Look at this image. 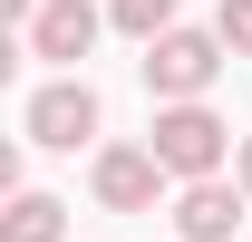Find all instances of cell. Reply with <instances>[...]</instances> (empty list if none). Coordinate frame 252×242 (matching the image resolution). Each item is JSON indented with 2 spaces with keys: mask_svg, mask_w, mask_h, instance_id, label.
<instances>
[{
  "mask_svg": "<svg viewBox=\"0 0 252 242\" xmlns=\"http://www.w3.org/2000/svg\"><path fill=\"white\" fill-rule=\"evenodd\" d=\"M233 184H243V194H252V136H243V155H233Z\"/></svg>",
  "mask_w": 252,
  "mask_h": 242,
  "instance_id": "10",
  "label": "cell"
},
{
  "mask_svg": "<svg viewBox=\"0 0 252 242\" xmlns=\"http://www.w3.org/2000/svg\"><path fill=\"white\" fill-rule=\"evenodd\" d=\"M214 78H223V39H214V30H165L156 49H146V88H156V107H204Z\"/></svg>",
  "mask_w": 252,
  "mask_h": 242,
  "instance_id": "2",
  "label": "cell"
},
{
  "mask_svg": "<svg viewBox=\"0 0 252 242\" xmlns=\"http://www.w3.org/2000/svg\"><path fill=\"white\" fill-rule=\"evenodd\" d=\"M146 146H156V165L175 184H214L223 165H233V126L214 117V107H156V126H146Z\"/></svg>",
  "mask_w": 252,
  "mask_h": 242,
  "instance_id": "1",
  "label": "cell"
},
{
  "mask_svg": "<svg viewBox=\"0 0 252 242\" xmlns=\"http://www.w3.org/2000/svg\"><path fill=\"white\" fill-rule=\"evenodd\" d=\"M165 165H156V146H97V165H88V194L107 213H156V194H165Z\"/></svg>",
  "mask_w": 252,
  "mask_h": 242,
  "instance_id": "4",
  "label": "cell"
},
{
  "mask_svg": "<svg viewBox=\"0 0 252 242\" xmlns=\"http://www.w3.org/2000/svg\"><path fill=\"white\" fill-rule=\"evenodd\" d=\"M20 126H30V146H59V155H78V146H97L107 107H97V88H88V78H49V88L20 107Z\"/></svg>",
  "mask_w": 252,
  "mask_h": 242,
  "instance_id": "3",
  "label": "cell"
},
{
  "mask_svg": "<svg viewBox=\"0 0 252 242\" xmlns=\"http://www.w3.org/2000/svg\"><path fill=\"white\" fill-rule=\"evenodd\" d=\"M243 204H252V194H243V184H185V194H175V233H185V242H243Z\"/></svg>",
  "mask_w": 252,
  "mask_h": 242,
  "instance_id": "6",
  "label": "cell"
},
{
  "mask_svg": "<svg viewBox=\"0 0 252 242\" xmlns=\"http://www.w3.org/2000/svg\"><path fill=\"white\" fill-rule=\"evenodd\" d=\"M107 30H126L136 49H156V39L185 30V20H175V0H107Z\"/></svg>",
  "mask_w": 252,
  "mask_h": 242,
  "instance_id": "8",
  "label": "cell"
},
{
  "mask_svg": "<svg viewBox=\"0 0 252 242\" xmlns=\"http://www.w3.org/2000/svg\"><path fill=\"white\" fill-rule=\"evenodd\" d=\"M214 39L233 59H252V0H214Z\"/></svg>",
  "mask_w": 252,
  "mask_h": 242,
  "instance_id": "9",
  "label": "cell"
},
{
  "mask_svg": "<svg viewBox=\"0 0 252 242\" xmlns=\"http://www.w3.org/2000/svg\"><path fill=\"white\" fill-rule=\"evenodd\" d=\"M0 242H68V204H59V194H10Z\"/></svg>",
  "mask_w": 252,
  "mask_h": 242,
  "instance_id": "7",
  "label": "cell"
},
{
  "mask_svg": "<svg viewBox=\"0 0 252 242\" xmlns=\"http://www.w3.org/2000/svg\"><path fill=\"white\" fill-rule=\"evenodd\" d=\"M97 30H107V10H97V0H49V10L30 20V59H49V68H78V59L97 49Z\"/></svg>",
  "mask_w": 252,
  "mask_h": 242,
  "instance_id": "5",
  "label": "cell"
}]
</instances>
